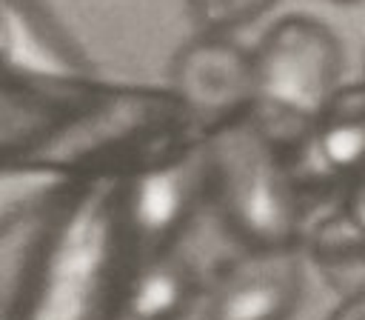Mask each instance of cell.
<instances>
[{"label": "cell", "instance_id": "1", "mask_svg": "<svg viewBox=\"0 0 365 320\" xmlns=\"http://www.w3.org/2000/svg\"><path fill=\"white\" fill-rule=\"evenodd\" d=\"M205 197L225 231L245 249H299L308 206L268 131L245 117L208 131L202 149Z\"/></svg>", "mask_w": 365, "mask_h": 320}, {"label": "cell", "instance_id": "2", "mask_svg": "<svg viewBox=\"0 0 365 320\" xmlns=\"http://www.w3.org/2000/svg\"><path fill=\"white\" fill-rule=\"evenodd\" d=\"M254 111L271 120L317 123L342 86V46L336 34L305 14L277 20L257 43Z\"/></svg>", "mask_w": 365, "mask_h": 320}, {"label": "cell", "instance_id": "3", "mask_svg": "<svg viewBox=\"0 0 365 320\" xmlns=\"http://www.w3.org/2000/svg\"><path fill=\"white\" fill-rule=\"evenodd\" d=\"M177 97L208 129L245 117L257 103L254 54L228 34L200 31L188 40L171 66Z\"/></svg>", "mask_w": 365, "mask_h": 320}, {"label": "cell", "instance_id": "4", "mask_svg": "<svg viewBox=\"0 0 365 320\" xmlns=\"http://www.w3.org/2000/svg\"><path fill=\"white\" fill-rule=\"evenodd\" d=\"M299 297L302 263L297 249H245L211 277L202 320H288Z\"/></svg>", "mask_w": 365, "mask_h": 320}, {"label": "cell", "instance_id": "5", "mask_svg": "<svg viewBox=\"0 0 365 320\" xmlns=\"http://www.w3.org/2000/svg\"><path fill=\"white\" fill-rule=\"evenodd\" d=\"M205 197V169L200 157L171 160L143 174L128 197V220L143 257L171 251L197 203Z\"/></svg>", "mask_w": 365, "mask_h": 320}, {"label": "cell", "instance_id": "6", "mask_svg": "<svg viewBox=\"0 0 365 320\" xmlns=\"http://www.w3.org/2000/svg\"><path fill=\"white\" fill-rule=\"evenodd\" d=\"M200 294L197 269L174 254L143 257L123 294L120 317L125 320H182Z\"/></svg>", "mask_w": 365, "mask_h": 320}, {"label": "cell", "instance_id": "7", "mask_svg": "<svg viewBox=\"0 0 365 320\" xmlns=\"http://www.w3.org/2000/svg\"><path fill=\"white\" fill-rule=\"evenodd\" d=\"M305 251L325 283L345 297L365 291V234L336 206L305 231Z\"/></svg>", "mask_w": 365, "mask_h": 320}, {"label": "cell", "instance_id": "8", "mask_svg": "<svg viewBox=\"0 0 365 320\" xmlns=\"http://www.w3.org/2000/svg\"><path fill=\"white\" fill-rule=\"evenodd\" d=\"M317 143L348 180L365 171V80L339 86L314 123Z\"/></svg>", "mask_w": 365, "mask_h": 320}, {"label": "cell", "instance_id": "9", "mask_svg": "<svg viewBox=\"0 0 365 320\" xmlns=\"http://www.w3.org/2000/svg\"><path fill=\"white\" fill-rule=\"evenodd\" d=\"M279 0H188V11L200 31L231 34L259 20Z\"/></svg>", "mask_w": 365, "mask_h": 320}, {"label": "cell", "instance_id": "10", "mask_svg": "<svg viewBox=\"0 0 365 320\" xmlns=\"http://www.w3.org/2000/svg\"><path fill=\"white\" fill-rule=\"evenodd\" d=\"M336 206H339L342 214L365 234V171H359V174H354V177L348 180L345 194H342V200H339Z\"/></svg>", "mask_w": 365, "mask_h": 320}, {"label": "cell", "instance_id": "11", "mask_svg": "<svg viewBox=\"0 0 365 320\" xmlns=\"http://www.w3.org/2000/svg\"><path fill=\"white\" fill-rule=\"evenodd\" d=\"M328 320H365V291L362 294H354V297H345L334 314Z\"/></svg>", "mask_w": 365, "mask_h": 320}, {"label": "cell", "instance_id": "12", "mask_svg": "<svg viewBox=\"0 0 365 320\" xmlns=\"http://www.w3.org/2000/svg\"><path fill=\"white\" fill-rule=\"evenodd\" d=\"M331 3H339V6H359V3H365V0H331Z\"/></svg>", "mask_w": 365, "mask_h": 320}, {"label": "cell", "instance_id": "13", "mask_svg": "<svg viewBox=\"0 0 365 320\" xmlns=\"http://www.w3.org/2000/svg\"><path fill=\"white\" fill-rule=\"evenodd\" d=\"M117 320H125V317H120V314H117Z\"/></svg>", "mask_w": 365, "mask_h": 320}]
</instances>
